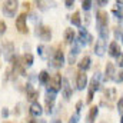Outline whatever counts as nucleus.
<instances>
[{
    "instance_id": "obj_1",
    "label": "nucleus",
    "mask_w": 123,
    "mask_h": 123,
    "mask_svg": "<svg viewBox=\"0 0 123 123\" xmlns=\"http://www.w3.org/2000/svg\"><path fill=\"white\" fill-rule=\"evenodd\" d=\"M62 79L63 77L60 76V73L53 74L50 77L49 83H47V90H50V92H53V93H57L59 90H62Z\"/></svg>"
},
{
    "instance_id": "obj_2",
    "label": "nucleus",
    "mask_w": 123,
    "mask_h": 123,
    "mask_svg": "<svg viewBox=\"0 0 123 123\" xmlns=\"http://www.w3.org/2000/svg\"><path fill=\"white\" fill-rule=\"evenodd\" d=\"M17 9H19V3L16 0H7V1L3 3V13L7 17H13L16 14Z\"/></svg>"
},
{
    "instance_id": "obj_3",
    "label": "nucleus",
    "mask_w": 123,
    "mask_h": 123,
    "mask_svg": "<svg viewBox=\"0 0 123 123\" xmlns=\"http://www.w3.org/2000/svg\"><path fill=\"white\" fill-rule=\"evenodd\" d=\"M1 50H3V56H4L6 60L10 62L14 57V46H13L12 42H4L1 44Z\"/></svg>"
},
{
    "instance_id": "obj_4",
    "label": "nucleus",
    "mask_w": 123,
    "mask_h": 123,
    "mask_svg": "<svg viewBox=\"0 0 123 123\" xmlns=\"http://www.w3.org/2000/svg\"><path fill=\"white\" fill-rule=\"evenodd\" d=\"M36 34H37L43 42L52 40V30H50V27H47V26H39L37 30H36Z\"/></svg>"
},
{
    "instance_id": "obj_5",
    "label": "nucleus",
    "mask_w": 123,
    "mask_h": 123,
    "mask_svg": "<svg viewBox=\"0 0 123 123\" xmlns=\"http://www.w3.org/2000/svg\"><path fill=\"white\" fill-rule=\"evenodd\" d=\"M96 22H97V29L100 27H107V23H109V16L106 12L103 10H99L96 13Z\"/></svg>"
},
{
    "instance_id": "obj_6",
    "label": "nucleus",
    "mask_w": 123,
    "mask_h": 123,
    "mask_svg": "<svg viewBox=\"0 0 123 123\" xmlns=\"http://www.w3.org/2000/svg\"><path fill=\"white\" fill-rule=\"evenodd\" d=\"M16 29L20 33H27L29 31L27 25H26V13H22V14L17 16V19H16Z\"/></svg>"
},
{
    "instance_id": "obj_7",
    "label": "nucleus",
    "mask_w": 123,
    "mask_h": 123,
    "mask_svg": "<svg viewBox=\"0 0 123 123\" xmlns=\"http://www.w3.org/2000/svg\"><path fill=\"white\" fill-rule=\"evenodd\" d=\"M76 85L79 90H85L87 87V74L85 72H79L76 76Z\"/></svg>"
},
{
    "instance_id": "obj_8",
    "label": "nucleus",
    "mask_w": 123,
    "mask_h": 123,
    "mask_svg": "<svg viewBox=\"0 0 123 123\" xmlns=\"http://www.w3.org/2000/svg\"><path fill=\"white\" fill-rule=\"evenodd\" d=\"M79 43H80V46H83V44H89V43H92L93 37L92 34H89L87 33V30L83 27V29H80V31H79Z\"/></svg>"
},
{
    "instance_id": "obj_9",
    "label": "nucleus",
    "mask_w": 123,
    "mask_h": 123,
    "mask_svg": "<svg viewBox=\"0 0 123 123\" xmlns=\"http://www.w3.org/2000/svg\"><path fill=\"white\" fill-rule=\"evenodd\" d=\"M52 64L55 67H62L64 64V56H63V52L62 49H57L53 55V59H52Z\"/></svg>"
},
{
    "instance_id": "obj_10",
    "label": "nucleus",
    "mask_w": 123,
    "mask_h": 123,
    "mask_svg": "<svg viewBox=\"0 0 123 123\" xmlns=\"http://www.w3.org/2000/svg\"><path fill=\"white\" fill-rule=\"evenodd\" d=\"M115 64L112 62H107L106 63V67H105V80H110V79H115Z\"/></svg>"
},
{
    "instance_id": "obj_11",
    "label": "nucleus",
    "mask_w": 123,
    "mask_h": 123,
    "mask_svg": "<svg viewBox=\"0 0 123 123\" xmlns=\"http://www.w3.org/2000/svg\"><path fill=\"white\" fill-rule=\"evenodd\" d=\"M62 92H63V96H64L66 100L70 99V96H72V87L69 85V80L64 79V77L62 79Z\"/></svg>"
},
{
    "instance_id": "obj_12",
    "label": "nucleus",
    "mask_w": 123,
    "mask_h": 123,
    "mask_svg": "<svg viewBox=\"0 0 123 123\" xmlns=\"http://www.w3.org/2000/svg\"><path fill=\"white\" fill-rule=\"evenodd\" d=\"M106 42L105 40H102V39H99L97 42H96V44H94V53L97 55V56H103L105 55V52H106Z\"/></svg>"
},
{
    "instance_id": "obj_13",
    "label": "nucleus",
    "mask_w": 123,
    "mask_h": 123,
    "mask_svg": "<svg viewBox=\"0 0 123 123\" xmlns=\"http://www.w3.org/2000/svg\"><path fill=\"white\" fill-rule=\"evenodd\" d=\"M120 53H122V50H120L119 43H117V42H112V43L109 44V55H110L112 57H117Z\"/></svg>"
},
{
    "instance_id": "obj_14",
    "label": "nucleus",
    "mask_w": 123,
    "mask_h": 123,
    "mask_svg": "<svg viewBox=\"0 0 123 123\" xmlns=\"http://www.w3.org/2000/svg\"><path fill=\"white\" fill-rule=\"evenodd\" d=\"M29 112H30L31 116H36V117H37V116H40V115L43 113L42 105H40L39 102H33V103L30 105V110H29Z\"/></svg>"
},
{
    "instance_id": "obj_15",
    "label": "nucleus",
    "mask_w": 123,
    "mask_h": 123,
    "mask_svg": "<svg viewBox=\"0 0 123 123\" xmlns=\"http://www.w3.org/2000/svg\"><path fill=\"white\" fill-rule=\"evenodd\" d=\"M90 63H92L90 56H87V55H86V56H83V57L80 59V62H79V64H77V66H79V69H80L82 72H85V73H86V70L90 67Z\"/></svg>"
},
{
    "instance_id": "obj_16",
    "label": "nucleus",
    "mask_w": 123,
    "mask_h": 123,
    "mask_svg": "<svg viewBox=\"0 0 123 123\" xmlns=\"http://www.w3.org/2000/svg\"><path fill=\"white\" fill-rule=\"evenodd\" d=\"M99 115V107L97 106H92L90 110H89V115L86 117V123H94V119L97 117Z\"/></svg>"
},
{
    "instance_id": "obj_17",
    "label": "nucleus",
    "mask_w": 123,
    "mask_h": 123,
    "mask_svg": "<svg viewBox=\"0 0 123 123\" xmlns=\"http://www.w3.org/2000/svg\"><path fill=\"white\" fill-rule=\"evenodd\" d=\"M27 87H26V93H27V99L29 100H33V102H36V99L39 97V90H34L33 87H31V85H26Z\"/></svg>"
},
{
    "instance_id": "obj_18",
    "label": "nucleus",
    "mask_w": 123,
    "mask_h": 123,
    "mask_svg": "<svg viewBox=\"0 0 123 123\" xmlns=\"http://www.w3.org/2000/svg\"><path fill=\"white\" fill-rule=\"evenodd\" d=\"M99 89H100V79H99V73H97V74L93 76V79L90 80V89L89 90H92L94 93L96 90H99Z\"/></svg>"
},
{
    "instance_id": "obj_19",
    "label": "nucleus",
    "mask_w": 123,
    "mask_h": 123,
    "mask_svg": "<svg viewBox=\"0 0 123 123\" xmlns=\"http://www.w3.org/2000/svg\"><path fill=\"white\" fill-rule=\"evenodd\" d=\"M49 80H50V74H49L46 70H42V72L39 73V82H40L42 85H47Z\"/></svg>"
},
{
    "instance_id": "obj_20",
    "label": "nucleus",
    "mask_w": 123,
    "mask_h": 123,
    "mask_svg": "<svg viewBox=\"0 0 123 123\" xmlns=\"http://www.w3.org/2000/svg\"><path fill=\"white\" fill-rule=\"evenodd\" d=\"M70 22L73 23V26H77V27H80V26H82V20H80V13H79V12H74V13H73V16L70 17Z\"/></svg>"
},
{
    "instance_id": "obj_21",
    "label": "nucleus",
    "mask_w": 123,
    "mask_h": 123,
    "mask_svg": "<svg viewBox=\"0 0 123 123\" xmlns=\"http://www.w3.org/2000/svg\"><path fill=\"white\" fill-rule=\"evenodd\" d=\"M64 40L67 43H73L74 42V31H73V29H66L64 30Z\"/></svg>"
},
{
    "instance_id": "obj_22",
    "label": "nucleus",
    "mask_w": 123,
    "mask_h": 123,
    "mask_svg": "<svg viewBox=\"0 0 123 123\" xmlns=\"http://www.w3.org/2000/svg\"><path fill=\"white\" fill-rule=\"evenodd\" d=\"M22 63H23V66H31L33 64V55L30 53H26V55H23V57H22Z\"/></svg>"
},
{
    "instance_id": "obj_23",
    "label": "nucleus",
    "mask_w": 123,
    "mask_h": 123,
    "mask_svg": "<svg viewBox=\"0 0 123 123\" xmlns=\"http://www.w3.org/2000/svg\"><path fill=\"white\" fill-rule=\"evenodd\" d=\"M105 96L109 100H115L116 99V89H106L105 90Z\"/></svg>"
},
{
    "instance_id": "obj_24",
    "label": "nucleus",
    "mask_w": 123,
    "mask_h": 123,
    "mask_svg": "<svg viewBox=\"0 0 123 123\" xmlns=\"http://www.w3.org/2000/svg\"><path fill=\"white\" fill-rule=\"evenodd\" d=\"M122 27H120V26H116V27H115V39H116V40H119V39H122Z\"/></svg>"
},
{
    "instance_id": "obj_25",
    "label": "nucleus",
    "mask_w": 123,
    "mask_h": 123,
    "mask_svg": "<svg viewBox=\"0 0 123 123\" xmlns=\"http://www.w3.org/2000/svg\"><path fill=\"white\" fill-rule=\"evenodd\" d=\"M90 7H92V1H89V0L82 1V9H83V10H89Z\"/></svg>"
},
{
    "instance_id": "obj_26",
    "label": "nucleus",
    "mask_w": 123,
    "mask_h": 123,
    "mask_svg": "<svg viewBox=\"0 0 123 123\" xmlns=\"http://www.w3.org/2000/svg\"><path fill=\"white\" fill-rule=\"evenodd\" d=\"M115 82H116V83H122L123 82V70L122 72H119V73L115 76Z\"/></svg>"
},
{
    "instance_id": "obj_27",
    "label": "nucleus",
    "mask_w": 123,
    "mask_h": 123,
    "mask_svg": "<svg viewBox=\"0 0 123 123\" xmlns=\"http://www.w3.org/2000/svg\"><path fill=\"white\" fill-rule=\"evenodd\" d=\"M116 63H117V66L123 67V53H120V55L116 57Z\"/></svg>"
},
{
    "instance_id": "obj_28",
    "label": "nucleus",
    "mask_w": 123,
    "mask_h": 123,
    "mask_svg": "<svg viewBox=\"0 0 123 123\" xmlns=\"http://www.w3.org/2000/svg\"><path fill=\"white\" fill-rule=\"evenodd\" d=\"M6 29H7V26H6V23L3 22V20H0V36L6 31Z\"/></svg>"
},
{
    "instance_id": "obj_29",
    "label": "nucleus",
    "mask_w": 123,
    "mask_h": 123,
    "mask_svg": "<svg viewBox=\"0 0 123 123\" xmlns=\"http://www.w3.org/2000/svg\"><path fill=\"white\" fill-rule=\"evenodd\" d=\"M82 106H83V102H82V100H79V102L76 103V115H79V113H80Z\"/></svg>"
},
{
    "instance_id": "obj_30",
    "label": "nucleus",
    "mask_w": 123,
    "mask_h": 123,
    "mask_svg": "<svg viewBox=\"0 0 123 123\" xmlns=\"http://www.w3.org/2000/svg\"><path fill=\"white\" fill-rule=\"evenodd\" d=\"M117 110H119L120 113H123V97H120L119 102H117Z\"/></svg>"
},
{
    "instance_id": "obj_31",
    "label": "nucleus",
    "mask_w": 123,
    "mask_h": 123,
    "mask_svg": "<svg viewBox=\"0 0 123 123\" xmlns=\"http://www.w3.org/2000/svg\"><path fill=\"white\" fill-rule=\"evenodd\" d=\"M93 94H94V93H93L92 90H89V92H87V99H86V103H92Z\"/></svg>"
},
{
    "instance_id": "obj_32",
    "label": "nucleus",
    "mask_w": 123,
    "mask_h": 123,
    "mask_svg": "<svg viewBox=\"0 0 123 123\" xmlns=\"http://www.w3.org/2000/svg\"><path fill=\"white\" fill-rule=\"evenodd\" d=\"M64 4H66V7H67V9H72V7L74 6V1H73V0H66V1H64Z\"/></svg>"
},
{
    "instance_id": "obj_33",
    "label": "nucleus",
    "mask_w": 123,
    "mask_h": 123,
    "mask_svg": "<svg viewBox=\"0 0 123 123\" xmlns=\"http://www.w3.org/2000/svg\"><path fill=\"white\" fill-rule=\"evenodd\" d=\"M77 120H79V115H74V116L70 117V122L69 123H77Z\"/></svg>"
},
{
    "instance_id": "obj_34",
    "label": "nucleus",
    "mask_w": 123,
    "mask_h": 123,
    "mask_svg": "<svg viewBox=\"0 0 123 123\" xmlns=\"http://www.w3.org/2000/svg\"><path fill=\"white\" fill-rule=\"evenodd\" d=\"M85 23H86V26H89V23H90V16L89 14L85 16Z\"/></svg>"
},
{
    "instance_id": "obj_35",
    "label": "nucleus",
    "mask_w": 123,
    "mask_h": 123,
    "mask_svg": "<svg viewBox=\"0 0 123 123\" xmlns=\"http://www.w3.org/2000/svg\"><path fill=\"white\" fill-rule=\"evenodd\" d=\"M1 115H3V117H7V116H9V110L4 107V109L1 110Z\"/></svg>"
},
{
    "instance_id": "obj_36",
    "label": "nucleus",
    "mask_w": 123,
    "mask_h": 123,
    "mask_svg": "<svg viewBox=\"0 0 123 123\" xmlns=\"http://www.w3.org/2000/svg\"><path fill=\"white\" fill-rule=\"evenodd\" d=\"M99 6H105V4H107V0H99V1H96Z\"/></svg>"
},
{
    "instance_id": "obj_37",
    "label": "nucleus",
    "mask_w": 123,
    "mask_h": 123,
    "mask_svg": "<svg viewBox=\"0 0 123 123\" xmlns=\"http://www.w3.org/2000/svg\"><path fill=\"white\" fill-rule=\"evenodd\" d=\"M29 123H37V120L36 119H29Z\"/></svg>"
},
{
    "instance_id": "obj_38",
    "label": "nucleus",
    "mask_w": 123,
    "mask_h": 123,
    "mask_svg": "<svg viewBox=\"0 0 123 123\" xmlns=\"http://www.w3.org/2000/svg\"><path fill=\"white\" fill-rule=\"evenodd\" d=\"M116 4H117V6H119V4H123V0H120V1L117 0V1H116Z\"/></svg>"
},
{
    "instance_id": "obj_39",
    "label": "nucleus",
    "mask_w": 123,
    "mask_h": 123,
    "mask_svg": "<svg viewBox=\"0 0 123 123\" xmlns=\"http://www.w3.org/2000/svg\"><path fill=\"white\" fill-rule=\"evenodd\" d=\"M37 123H46L44 120H37Z\"/></svg>"
},
{
    "instance_id": "obj_40",
    "label": "nucleus",
    "mask_w": 123,
    "mask_h": 123,
    "mask_svg": "<svg viewBox=\"0 0 123 123\" xmlns=\"http://www.w3.org/2000/svg\"><path fill=\"white\" fill-rule=\"evenodd\" d=\"M53 123H62V122H60V120H55Z\"/></svg>"
},
{
    "instance_id": "obj_41",
    "label": "nucleus",
    "mask_w": 123,
    "mask_h": 123,
    "mask_svg": "<svg viewBox=\"0 0 123 123\" xmlns=\"http://www.w3.org/2000/svg\"><path fill=\"white\" fill-rule=\"evenodd\" d=\"M120 123H123V115H122V119H120Z\"/></svg>"
},
{
    "instance_id": "obj_42",
    "label": "nucleus",
    "mask_w": 123,
    "mask_h": 123,
    "mask_svg": "<svg viewBox=\"0 0 123 123\" xmlns=\"http://www.w3.org/2000/svg\"><path fill=\"white\" fill-rule=\"evenodd\" d=\"M122 40H123V34H122Z\"/></svg>"
}]
</instances>
